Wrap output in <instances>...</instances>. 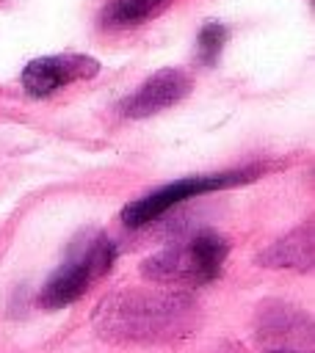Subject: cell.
Returning a JSON list of instances; mask_svg holds the SVG:
<instances>
[{
    "instance_id": "6da1fadb",
    "label": "cell",
    "mask_w": 315,
    "mask_h": 353,
    "mask_svg": "<svg viewBox=\"0 0 315 353\" xmlns=\"http://www.w3.org/2000/svg\"><path fill=\"white\" fill-rule=\"evenodd\" d=\"M199 320L196 303L177 292L124 290L94 309L97 334L113 342H166L185 336Z\"/></svg>"
},
{
    "instance_id": "7a4b0ae2",
    "label": "cell",
    "mask_w": 315,
    "mask_h": 353,
    "mask_svg": "<svg viewBox=\"0 0 315 353\" xmlns=\"http://www.w3.org/2000/svg\"><path fill=\"white\" fill-rule=\"evenodd\" d=\"M227 240L213 232L202 229L193 237L152 254L141 262V273L149 281H188V284H204L218 276L224 259H227Z\"/></svg>"
},
{
    "instance_id": "3957f363",
    "label": "cell",
    "mask_w": 315,
    "mask_h": 353,
    "mask_svg": "<svg viewBox=\"0 0 315 353\" xmlns=\"http://www.w3.org/2000/svg\"><path fill=\"white\" fill-rule=\"evenodd\" d=\"M116 256V245L99 234L94 237L88 245H83L80 254H72L41 287L39 292V303L44 309H64L69 303H75L97 276H102L111 262Z\"/></svg>"
},
{
    "instance_id": "277c9868",
    "label": "cell",
    "mask_w": 315,
    "mask_h": 353,
    "mask_svg": "<svg viewBox=\"0 0 315 353\" xmlns=\"http://www.w3.org/2000/svg\"><path fill=\"white\" fill-rule=\"evenodd\" d=\"M254 176H260L257 168H240V171H224V174H210V176L180 179V182L163 185L155 193L127 204L124 212H122V221H124V226L135 229V226H144V223L160 218L166 210L182 204L185 199H193V196H202V193H210V190H221V188H232V185H243V182H249Z\"/></svg>"
},
{
    "instance_id": "5b68a950",
    "label": "cell",
    "mask_w": 315,
    "mask_h": 353,
    "mask_svg": "<svg viewBox=\"0 0 315 353\" xmlns=\"http://www.w3.org/2000/svg\"><path fill=\"white\" fill-rule=\"evenodd\" d=\"M99 72V63L91 55H77V52H66V55H44L30 61L22 69V85L30 97H47L55 88L75 83V80H88Z\"/></svg>"
},
{
    "instance_id": "8992f818",
    "label": "cell",
    "mask_w": 315,
    "mask_h": 353,
    "mask_svg": "<svg viewBox=\"0 0 315 353\" xmlns=\"http://www.w3.org/2000/svg\"><path fill=\"white\" fill-rule=\"evenodd\" d=\"M193 88V80L182 69H160L152 77H146L122 105V116L127 119H146L155 116L171 105H177L182 97H188Z\"/></svg>"
},
{
    "instance_id": "52a82bcc",
    "label": "cell",
    "mask_w": 315,
    "mask_h": 353,
    "mask_svg": "<svg viewBox=\"0 0 315 353\" xmlns=\"http://www.w3.org/2000/svg\"><path fill=\"white\" fill-rule=\"evenodd\" d=\"M257 262L262 268L276 270H309L312 268V226L293 229L290 234L279 237L274 245H268Z\"/></svg>"
},
{
    "instance_id": "ba28073f",
    "label": "cell",
    "mask_w": 315,
    "mask_h": 353,
    "mask_svg": "<svg viewBox=\"0 0 315 353\" xmlns=\"http://www.w3.org/2000/svg\"><path fill=\"white\" fill-rule=\"evenodd\" d=\"M309 331H312L309 317L301 314V312H296L287 303L271 301V303H265L260 309V336L268 339V342H279L282 345V342L298 339L301 334L309 339Z\"/></svg>"
},
{
    "instance_id": "9c48e42d",
    "label": "cell",
    "mask_w": 315,
    "mask_h": 353,
    "mask_svg": "<svg viewBox=\"0 0 315 353\" xmlns=\"http://www.w3.org/2000/svg\"><path fill=\"white\" fill-rule=\"evenodd\" d=\"M169 6V0H111L102 8V22L111 28L138 25L155 14H160Z\"/></svg>"
},
{
    "instance_id": "30bf717a",
    "label": "cell",
    "mask_w": 315,
    "mask_h": 353,
    "mask_svg": "<svg viewBox=\"0 0 315 353\" xmlns=\"http://www.w3.org/2000/svg\"><path fill=\"white\" fill-rule=\"evenodd\" d=\"M229 39V30L221 25V22H207L202 30H199V39H196V55H199V63L204 66H213L224 50Z\"/></svg>"
},
{
    "instance_id": "8fae6325",
    "label": "cell",
    "mask_w": 315,
    "mask_h": 353,
    "mask_svg": "<svg viewBox=\"0 0 315 353\" xmlns=\"http://www.w3.org/2000/svg\"><path fill=\"white\" fill-rule=\"evenodd\" d=\"M271 353H298V350H287V347H279V350H271Z\"/></svg>"
}]
</instances>
